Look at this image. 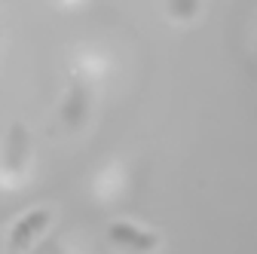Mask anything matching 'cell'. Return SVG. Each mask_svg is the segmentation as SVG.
I'll return each mask as SVG.
<instances>
[{
  "label": "cell",
  "mask_w": 257,
  "mask_h": 254,
  "mask_svg": "<svg viewBox=\"0 0 257 254\" xmlns=\"http://www.w3.org/2000/svg\"><path fill=\"white\" fill-rule=\"evenodd\" d=\"M40 224H46V214L43 211L28 214L22 224H16V230H13V245H25L28 239H34V233L40 230Z\"/></svg>",
  "instance_id": "obj_1"
}]
</instances>
